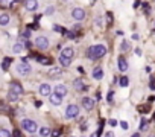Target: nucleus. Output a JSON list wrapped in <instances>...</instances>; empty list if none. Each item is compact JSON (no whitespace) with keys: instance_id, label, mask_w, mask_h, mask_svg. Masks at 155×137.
Segmentation results:
<instances>
[{"instance_id":"1a4fd4ad","label":"nucleus","mask_w":155,"mask_h":137,"mask_svg":"<svg viewBox=\"0 0 155 137\" xmlns=\"http://www.w3.org/2000/svg\"><path fill=\"white\" fill-rule=\"evenodd\" d=\"M81 104H82V107H84L87 111H91V110L94 108V99H91V98H82Z\"/></svg>"},{"instance_id":"0eeeda50","label":"nucleus","mask_w":155,"mask_h":137,"mask_svg":"<svg viewBox=\"0 0 155 137\" xmlns=\"http://www.w3.org/2000/svg\"><path fill=\"white\" fill-rule=\"evenodd\" d=\"M25 8L29 12H34L38 9V0H25Z\"/></svg>"},{"instance_id":"aec40b11","label":"nucleus","mask_w":155,"mask_h":137,"mask_svg":"<svg viewBox=\"0 0 155 137\" xmlns=\"http://www.w3.org/2000/svg\"><path fill=\"white\" fill-rule=\"evenodd\" d=\"M61 55H65V56H68V58H71V59H73L74 50H73V47H64V49L61 50Z\"/></svg>"},{"instance_id":"58836bf2","label":"nucleus","mask_w":155,"mask_h":137,"mask_svg":"<svg viewBox=\"0 0 155 137\" xmlns=\"http://www.w3.org/2000/svg\"><path fill=\"white\" fill-rule=\"evenodd\" d=\"M52 135H59L61 134V131H53V132H50Z\"/></svg>"},{"instance_id":"4be33fe9","label":"nucleus","mask_w":155,"mask_h":137,"mask_svg":"<svg viewBox=\"0 0 155 137\" xmlns=\"http://www.w3.org/2000/svg\"><path fill=\"white\" fill-rule=\"evenodd\" d=\"M18 96H20L18 93H15V92H11V90H9V93H8V101H9V102H15V101L18 99Z\"/></svg>"},{"instance_id":"393cba45","label":"nucleus","mask_w":155,"mask_h":137,"mask_svg":"<svg viewBox=\"0 0 155 137\" xmlns=\"http://www.w3.org/2000/svg\"><path fill=\"white\" fill-rule=\"evenodd\" d=\"M119 84H120V87H128L129 79H128L126 76H123V78H120V79H119Z\"/></svg>"},{"instance_id":"a878e982","label":"nucleus","mask_w":155,"mask_h":137,"mask_svg":"<svg viewBox=\"0 0 155 137\" xmlns=\"http://www.w3.org/2000/svg\"><path fill=\"white\" fill-rule=\"evenodd\" d=\"M37 59H38V62H41V64H44V65H47V64L52 62L49 58H43V56H37Z\"/></svg>"},{"instance_id":"6e6552de","label":"nucleus","mask_w":155,"mask_h":137,"mask_svg":"<svg viewBox=\"0 0 155 137\" xmlns=\"http://www.w3.org/2000/svg\"><path fill=\"white\" fill-rule=\"evenodd\" d=\"M49 99H50V104L55 105V107H59L62 104V96H59L58 93H50L49 95Z\"/></svg>"},{"instance_id":"bb28decb","label":"nucleus","mask_w":155,"mask_h":137,"mask_svg":"<svg viewBox=\"0 0 155 137\" xmlns=\"http://www.w3.org/2000/svg\"><path fill=\"white\" fill-rule=\"evenodd\" d=\"M147 129V120L146 119H141L140 122V131H146Z\"/></svg>"},{"instance_id":"2eb2a0df","label":"nucleus","mask_w":155,"mask_h":137,"mask_svg":"<svg viewBox=\"0 0 155 137\" xmlns=\"http://www.w3.org/2000/svg\"><path fill=\"white\" fill-rule=\"evenodd\" d=\"M25 47H26L25 41H18V43H15V44L12 46V52H14V53H20V52L25 50Z\"/></svg>"},{"instance_id":"7c9ffc66","label":"nucleus","mask_w":155,"mask_h":137,"mask_svg":"<svg viewBox=\"0 0 155 137\" xmlns=\"http://www.w3.org/2000/svg\"><path fill=\"white\" fill-rule=\"evenodd\" d=\"M94 23H96V26H97V28H102V17H96Z\"/></svg>"},{"instance_id":"f257e3e1","label":"nucleus","mask_w":155,"mask_h":137,"mask_svg":"<svg viewBox=\"0 0 155 137\" xmlns=\"http://www.w3.org/2000/svg\"><path fill=\"white\" fill-rule=\"evenodd\" d=\"M105 53H107V46H104V44H94V46H91L88 49L87 56H88V59H99Z\"/></svg>"},{"instance_id":"9d476101","label":"nucleus","mask_w":155,"mask_h":137,"mask_svg":"<svg viewBox=\"0 0 155 137\" xmlns=\"http://www.w3.org/2000/svg\"><path fill=\"white\" fill-rule=\"evenodd\" d=\"M117 67H119L120 72H126L128 68H129V64H128V61H126L123 56H119V58H117Z\"/></svg>"},{"instance_id":"423d86ee","label":"nucleus","mask_w":155,"mask_h":137,"mask_svg":"<svg viewBox=\"0 0 155 137\" xmlns=\"http://www.w3.org/2000/svg\"><path fill=\"white\" fill-rule=\"evenodd\" d=\"M71 17H73V20H76V22H82V20L85 18V11H84L82 8H74V9L71 11Z\"/></svg>"},{"instance_id":"b1692460","label":"nucleus","mask_w":155,"mask_h":137,"mask_svg":"<svg viewBox=\"0 0 155 137\" xmlns=\"http://www.w3.org/2000/svg\"><path fill=\"white\" fill-rule=\"evenodd\" d=\"M53 31L58 32V34H65V32H67V31H65L62 26H59V25H53Z\"/></svg>"},{"instance_id":"5701e85b","label":"nucleus","mask_w":155,"mask_h":137,"mask_svg":"<svg viewBox=\"0 0 155 137\" xmlns=\"http://www.w3.org/2000/svg\"><path fill=\"white\" fill-rule=\"evenodd\" d=\"M9 64H11V58H5L3 62H2V68H3V70H8V68H9Z\"/></svg>"},{"instance_id":"39448f33","label":"nucleus","mask_w":155,"mask_h":137,"mask_svg":"<svg viewBox=\"0 0 155 137\" xmlns=\"http://www.w3.org/2000/svg\"><path fill=\"white\" fill-rule=\"evenodd\" d=\"M49 44H50V41H49V38H46V37H37V38H35V46H37L40 50L49 49Z\"/></svg>"},{"instance_id":"f03ea898","label":"nucleus","mask_w":155,"mask_h":137,"mask_svg":"<svg viewBox=\"0 0 155 137\" xmlns=\"http://www.w3.org/2000/svg\"><path fill=\"white\" fill-rule=\"evenodd\" d=\"M21 128L26 131V132H37L38 131V125L35 120H31V119H23L21 120Z\"/></svg>"},{"instance_id":"dca6fc26","label":"nucleus","mask_w":155,"mask_h":137,"mask_svg":"<svg viewBox=\"0 0 155 137\" xmlns=\"http://www.w3.org/2000/svg\"><path fill=\"white\" fill-rule=\"evenodd\" d=\"M9 90H11V92H15V93H18V95L23 93V87H21L18 82H11V84H9Z\"/></svg>"},{"instance_id":"7ed1b4c3","label":"nucleus","mask_w":155,"mask_h":137,"mask_svg":"<svg viewBox=\"0 0 155 137\" xmlns=\"http://www.w3.org/2000/svg\"><path fill=\"white\" fill-rule=\"evenodd\" d=\"M15 70H17V73H18V75L26 76V75H29V73H31V65H29L26 61H21V62H18V64L15 65Z\"/></svg>"},{"instance_id":"a211bd4d","label":"nucleus","mask_w":155,"mask_h":137,"mask_svg":"<svg viewBox=\"0 0 155 137\" xmlns=\"http://www.w3.org/2000/svg\"><path fill=\"white\" fill-rule=\"evenodd\" d=\"M73 85H74V89H76L78 92H82V90H85V89H87V87L84 85V81H82V79H74Z\"/></svg>"},{"instance_id":"20e7f679","label":"nucleus","mask_w":155,"mask_h":137,"mask_svg":"<svg viewBox=\"0 0 155 137\" xmlns=\"http://www.w3.org/2000/svg\"><path fill=\"white\" fill-rule=\"evenodd\" d=\"M78 114H79V107L74 105V104L67 105V108H65V117L67 119H74V117H78Z\"/></svg>"},{"instance_id":"473e14b6","label":"nucleus","mask_w":155,"mask_h":137,"mask_svg":"<svg viewBox=\"0 0 155 137\" xmlns=\"http://www.w3.org/2000/svg\"><path fill=\"white\" fill-rule=\"evenodd\" d=\"M120 126H122L123 129H128V123H126V122H120Z\"/></svg>"},{"instance_id":"c9c22d12","label":"nucleus","mask_w":155,"mask_h":137,"mask_svg":"<svg viewBox=\"0 0 155 137\" xmlns=\"http://www.w3.org/2000/svg\"><path fill=\"white\" fill-rule=\"evenodd\" d=\"M110 125H111V126H116V125H117V122H116L114 119H111V120H110Z\"/></svg>"},{"instance_id":"9b49d317","label":"nucleus","mask_w":155,"mask_h":137,"mask_svg":"<svg viewBox=\"0 0 155 137\" xmlns=\"http://www.w3.org/2000/svg\"><path fill=\"white\" fill-rule=\"evenodd\" d=\"M53 90H55V93H58V95H59V96H62V98H64V96H67V93H68V90H67V87H65L64 84H56Z\"/></svg>"},{"instance_id":"72a5a7b5","label":"nucleus","mask_w":155,"mask_h":137,"mask_svg":"<svg viewBox=\"0 0 155 137\" xmlns=\"http://www.w3.org/2000/svg\"><path fill=\"white\" fill-rule=\"evenodd\" d=\"M113 95H114V92H110V95H108V102L113 101Z\"/></svg>"},{"instance_id":"4468645a","label":"nucleus","mask_w":155,"mask_h":137,"mask_svg":"<svg viewBox=\"0 0 155 137\" xmlns=\"http://www.w3.org/2000/svg\"><path fill=\"white\" fill-rule=\"evenodd\" d=\"M91 76H93L94 79L101 81V79L104 78V70H102V67H96L94 70H93V73H91Z\"/></svg>"},{"instance_id":"6ab92c4d","label":"nucleus","mask_w":155,"mask_h":137,"mask_svg":"<svg viewBox=\"0 0 155 137\" xmlns=\"http://www.w3.org/2000/svg\"><path fill=\"white\" fill-rule=\"evenodd\" d=\"M9 22H11V18L8 14H0V26H8Z\"/></svg>"},{"instance_id":"79ce46f5","label":"nucleus","mask_w":155,"mask_h":137,"mask_svg":"<svg viewBox=\"0 0 155 137\" xmlns=\"http://www.w3.org/2000/svg\"><path fill=\"white\" fill-rule=\"evenodd\" d=\"M153 29H155V22H153Z\"/></svg>"},{"instance_id":"a19ab883","label":"nucleus","mask_w":155,"mask_h":137,"mask_svg":"<svg viewBox=\"0 0 155 137\" xmlns=\"http://www.w3.org/2000/svg\"><path fill=\"white\" fill-rule=\"evenodd\" d=\"M150 89H152V90H155V84H153V82H150Z\"/></svg>"},{"instance_id":"cd10ccee","label":"nucleus","mask_w":155,"mask_h":137,"mask_svg":"<svg viewBox=\"0 0 155 137\" xmlns=\"http://www.w3.org/2000/svg\"><path fill=\"white\" fill-rule=\"evenodd\" d=\"M129 49V44H128V41L125 40V41H122V44H120V50L122 52H125V50H128Z\"/></svg>"},{"instance_id":"e433bc0d","label":"nucleus","mask_w":155,"mask_h":137,"mask_svg":"<svg viewBox=\"0 0 155 137\" xmlns=\"http://www.w3.org/2000/svg\"><path fill=\"white\" fill-rule=\"evenodd\" d=\"M87 128H88V125H87V123H84V125H81V129H82V131H85Z\"/></svg>"},{"instance_id":"2f4dec72","label":"nucleus","mask_w":155,"mask_h":137,"mask_svg":"<svg viewBox=\"0 0 155 137\" xmlns=\"http://www.w3.org/2000/svg\"><path fill=\"white\" fill-rule=\"evenodd\" d=\"M23 37H25V38H29V37H31V31H25V32H23Z\"/></svg>"},{"instance_id":"37998d69","label":"nucleus","mask_w":155,"mask_h":137,"mask_svg":"<svg viewBox=\"0 0 155 137\" xmlns=\"http://www.w3.org/2000/svg\"><path fill=\"white\" fill-rule=\"evenodd\" d=\"M67 2H68V0H67Z\"/></svg>"},{"instance_id":"f704fd0d","label":"nucleus","mask_w":155,"mask_h":137,"mask_svg":"<svg viewBox=\"0 0 155 137\" xmlns=\"http://www.w3.org/2000/svg\"><path fill=\"white\" fill-rule=\"evenodd\" d=\"M41 105H43V104H41V101H35V107H37V108H40Z\"/></svg>"},{"instance_id":"c756f323","label":"nucleus","mask_w":155,"mask_h":137,"mask_svg":"<svg viewBox=\"0 0 155 137\" xmlns=\"http://www.w3.org/2000/svg\"><path fill=\"white\" fill-rule=\"evenodd\" d=\"M53 12H55V8H53V6H49V8L46 9V12H44V14H46V15H52Z\"/></svg>"},{"instance_id":"f8f14e48","label":"nucleus","mask_w":155,"mask_h":137,"mask_svg":"<svg viewBox=\"0 0 155 137\" xmlns=\"http://www.w3.org/2000/svg\"><path fill=\"white\" fill-rule=\"evenodd\" d=\"M38 92H40V95H43V96H49V95L52 93V87H50L49 84H41L40 89H38Z\"/></svg>"},{"instance_id":"ddd939ff","label":"nucleus","mask_w":155,"mask_h":137,"mask_svg":"<svg viewBox=\"0 0 155 137\" xmlns=\"http://www.w3.org/2000/svg\"><path fill=\"white\" fill-rule=\"evenodd\" d=\"M61 75H62V70H61V68H58V67H52L50 70L47 72V76L49 78H58Z\"/></svg>"},{"instance_id":"412c9836","label":"nucleus","mask_w":155,"mask_h":137,"mask_svg":"<svg viewBox=\"0 0 155 137\" xmlns=\"http://www.w3.org/2000/svg\"><path fill=\"white\" fill-rule=\"evenodd\" d=\"M50 129L47 128V126H41V128H38V134L41 135V137H46V135H50Z\"/></svg>"},{"instance_id":"f3484780","label":"nucleus","mask_w":155,"mask_h":137,"mask_svg":"<svg viewBox=\"0 0 155 137\" xmlns=\"http://www.w3.org/2000/svg\"><path fill=\"white\" fill-rule=\"evenodd\" d=\"M59 64H61L62 67H68V65L71 64V58H68V56H65V55H59Z\"/></svg>"},{"instance_id":"c85d7f7f","label":"nucleus","mask_w":155,"mask_h":137,"mask_svg":"<svg viewBox=\"0 0 155 137\" xmlns=\"http://www.w3.org/2000/svg\"><path fill=\"white\" fill-rule=\"evenodd\" d=\"M11 132L8 129H0V137H9Z\"/></svg>"},{"instance_id":"4c0bfd02","label":"nucleus","mask_w":155,"mask_h":137,"mask_svg":"<svg viewBox=\"0 0 155 137\" xmlns=\"http://www.w3.org/2000/svg\"><path fill=\"white\" fill-rule=\"evenodd\" d=\"M78 72H79V73H84V67L79 65V67H78Z\"/></svg>"},{"instance_id":"ea45409f","label":"nucleus","mask_w":155,"mask_h":137,"mask_svg":"<svg viewBox=\"0 0 155 137\" xmlns=\"http://www.w3.org/2000/svg\"><path fill=\"white\" fill-rule=\"evenodd\" d=\"M107 18H108V23H111L113 20H111V14H107Z\"/></svg>"}]
</instances>
